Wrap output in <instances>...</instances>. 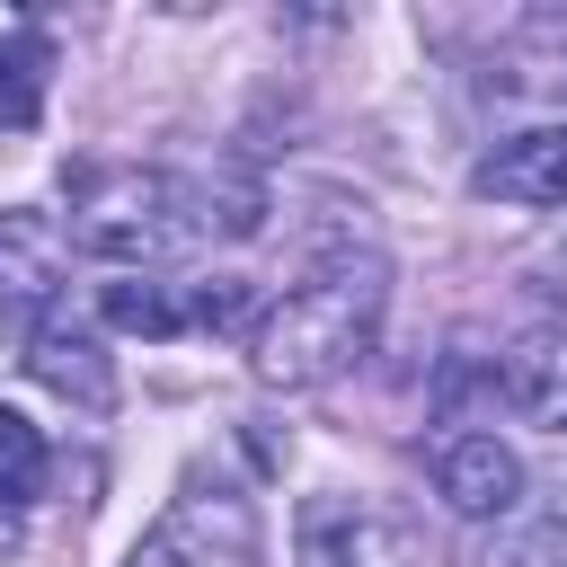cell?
I'll list each match as a JSON object with an SVG mask.
<instances>
[{
  "instance_id": "1",
  "label": "cell",
  "mask_w": 567,
  "mask_h": 567,
  "mask_svg": "<svg viewBox=\"0 0 567 567\" xmlns=\"http://www.w3.org/2000/svg\"><path fill=\"white\" fill-rule=\"evenodd\" d=\"M381 310H390V266L372 248H328L257 328H248V363L275 390H319L346 381L372 346H381Z\"/></svg>"
},
{
  "instance_id": "2",
  "label": "cell",
  "mask_w": 567,
  "mask_h": 567,
  "mask_svg": "<svg viewBox=\"0 0 567 567\" xmlns=\"http://www.w3.org/2000/svg\"><path fill=\"white\" fill-rule=\"evenodd\" d=\"M186 204L195 195L159 168H80L71 177V248H89L124 275H151L168 248H186L204 230Z\"/></svg>"
},
{
  "instance_id": "3",
  "label": "cell",
  "mask_w": 567,
  "mask_h": 567,
  "mask_svg": "<svg viewBox=\"0 0 567 567\" xmlns=\"http://www.w3.org/2000/svg\"><path fill=\"white\" fill-rule=\"evenodd\" d=\"M124 567H266L248 487H230V478H186V487L159 505V523L133 540Z\"/></svg>"
},
{
  "instance_id": "4",
  "label": "cell",
  "mask_w": 567,
  "mask_h": 567,
  "mask_svg": "<svg viewBox=\"0 0 567 567\" xmlns=\"http://www.w3.org/2000/svg\"><path fill=\"white\" fill-rule=\"evenodd\" d=\"M62 275H71V248L53 230V213H0V328L9 337H35L53 328V301H62Z\"/></svg>"
},
{
  "instance_id": "5",
  "label": "cell",
  "mask_w": 567,
  "mask_h": 567,
  "mask_svg": "<svg viewBox=\"0 0 567 567\" xmlns=\"http://www.w3.org/2000/svg\"><path fill=\"white\" fill-rule=\"evenodd\" d=\"M425 470H434V496L452 505V514H470V523H505L514 505H523V461H514V443H496V434H478V425H452L434 452H425Z\"/></svg>"
},
{
  "instance_id": "6",
  "label": "cell",
  "mask_w": 567,
  "mask_h": 567,
  "mask_svg": "<svg viewBox=\"0 0 567 567\" xmlns=\"http://www.w3.org/2000/svg\"><path fill=\"white\" fill-rule=\"evenodd\" d=\"M470 186L487 195V204H523V213H558L567 204V124H532V133H505L478 168H470Z\"/></svg>"
},
{
  "instance_id": "7",
  "label": "cell",
  "mask_w": 567,
  "mask_h": 567,
  "mask_svg": "<svg viewBox=\"0 0 567 567\" xmlns=\"http://www.w3.org/2000/svg\"><path fill=\"white\" fill-rule=\"evenodd\" d=\"M478 567H567V461L523 487V505L478 540Z\"/></svg>"
},
{
  "instance_id": "8",
  "label": "cell",
  "mask_w": 567,
  "mask_h": 567,
  "mask_svg": "<svg viewBox=\"0 0 567 567\" xmlns=\"http://www.w3.org/2000/svg\"><path fill=\"white\" fill-rule=\"evenodd\" d=\"M496 390H505V408H514L523 425L567 434V328H532V337H514L505 363H496Z\"/></svg>"
},
{
  "instance_id": "9",
  "label": "cell",
  "mask_w": 567,
  "mask_h": 567,
  "mask_svg": "<svg viewBox=\"0 0 567 567\" xmlns=\"http://www.w3.org/2000/svg\"><path fill=\"white\" fill-rule=\"evenodd\" d=\"M27 372H35L44 390L80 399V408H106V399H115V363H106V346H97L89 328H62V319L27 337Z\"/></svg>"
},
{
  "instance_id": "10",
  "label": "cell",
  "mask_w": 567,
  "mask_h": 567,
  "mask_svg": "<svg viewBox=\"0 0 567 567\" xmlns=\"http://www.w3.org/2000/svg\"><path fill=\"white\" fill-rule=\"evenodd\" d=\"M97 310H106V328H124V337H177V328H186L177 284H151V275H115V284L97 292Z\"/></svg>"
},
{
  "instance_id": "11",
  "label": "cell",
  "mask_w": 567,
  "mask_h": 567,
  "mask_svg": "<svg viewBox=\"0 0 567 567\" xmlns=\"http://www.w3.org/2000/svg\"><path fill=\"white\" fill-rule=\"evenodd\" d=\"M44 478H53L44 434H35L18 408H0V496H9V505H35V496H44Z\"/></svg>"
},
{
  "instance_id": "12",
  "label": "cell",
  "mask_w": 567,
  "mask_h": 567,
  "mask_svg": "<svg viewBox=\"0 0 567 567\" xmlns=\"http://www.w3.org/2000/svg\"><path fill=\"white\" fill-rule=\"evenodd\" d=\"M239 310H248V284H239V275H221V284H204V292L186 301L195 328H239Z\"/></svg>"
},
{
  "instance_id": "13",
  "label": "cell",
  "mask_w": 567,
  "mask_h": 567,
  "mask_svg": "<svg viewBox=\"0 0 567 567\" xmlns=\"http://www.w3.org/2000/svg\"><path fill=\"white\" fill-rule=\"evenodd\" d=\"M18 532H27V505H9V496H0V549H18Z\"/></svg>"
},
{
  "instance_id": "14",
  "label": "cell",
  "mask_w": 567,
  "mask_h": 567,
  "mask_svg": "<svg viewBox=\"0 0 567 567\" xmlns=\"http://www.w3.org/2000/svg\"><path fill=\"white\" fill-rule=\"evenodd\" d=\"M549 275H567V257H549ZM558 292H567V284H558Z\"/></svg>"
}]
</instances>
